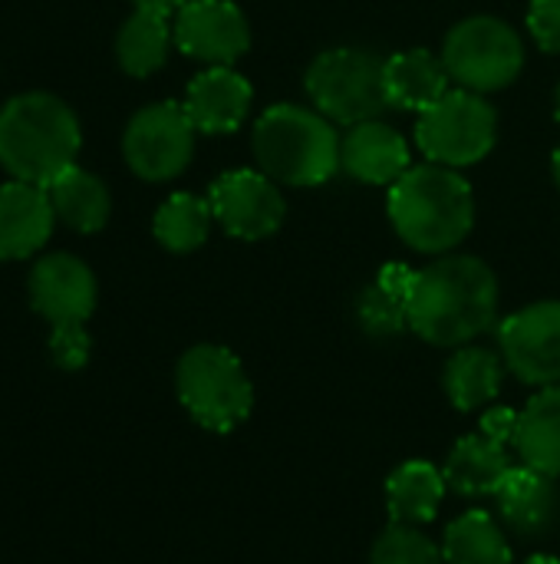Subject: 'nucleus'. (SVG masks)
Returning <instances> with one entry per match:
<instances>
[{
	"mask_svg": "<svg viewBox=\"0 0 560 564\" xmlns=\"http://www.w3.org/2000/svg\"><path fill=\"white\" fill-rule=\"evenodd\" d=\"M56 212L43 185L10 178L0 185V261L33 258L53 235Z\"/></svg>",
	"mask_w": 560,
	"mask_h": 564,
	"instance_id": "obj_14",
	"label": "nucleus"
},
{
	"mask_svg": "<svg viewBox=\"0 0 560 564\" xmlns=\"http://www.w3.org/2000/svg\"><path fill=\"white\" fill-rule=\"evenodd\" d=\"M340 165L366 185H393L413 169L406 139L380 119L350 126L340 145Z\"/></svg>",
	"mask_w": 560,
	"mask_h": 564,
	"instance_id": "obj_17",
	"label": "nucleus"
},
{
	"mask_svg": "<svg viewBox=\"0 0 560 564\" xmlns=\"http://www.w3.org/2000/svg\"><path fill=\"white\" fill-rule=\"evenodd\" d=\"M356 317H360V327L370 334V337H396L409 327V314H406V304L389 294L383 284H370L360 301H356Z\"/></svg>",
	"mask_w": 560,
	"mask_h": 564,
	"instance_id": "obj_28",
	"label": "nucleus"
},
{
	"mask_svg": "<svg viewBox=\"0 0 560 564\" xmlns=\"http://www.w3.org/2000/svg\"><path fill=\"white\" fill-rule=\"evenodd\" d=\"M175 46L208 66H231L251 46V26L231 0H185L175 10Z\"/></svg>",
	"mask_w": 560,
	"mask_h": 564,
	"instance_id": "obj_12",
	"label": "nucleus"
},
{
	"mask_svg": "<svg viewBox=\"0 0 560 564\" xmlns=\"http://www.w3.org/2000/svg\"><path fill=\"white\" fill-rule=\"evenodd\" d=\"M389 221L422 254H449L475 225L472 185L449 165H416L389 185Z\"/></svg>",
	"mask_w": 560,
	"mask_h": 564,
	"instance_id": "obj_2",
	"label": "nucleus"
},
{
	"mask_svg": "<svg viewBox=\"0 0 560 564\" xmlns=\"http://www.w3.org/2000/svg\"><path fill=\"white\" fill-rule=\"evenodd\" d=\"M370 564H446L442 549L432 545L416 525L393 522L373 545Z\"/></svg>",
	"mask_w": 560,
	"mask_h": 564,
	"instance_id": "obj_27",
	"label": "nucleus"
},
{
	"mask_svg": "<svg viewBox=\"0 0 560 564\" xmlns=\"http://www.w3.org/2000/svg\"><path fill=\"white\" fill-rule=\"evenodd\" d=\"M175 390L188 416L208 433H231L254 410L248 370L218 344H198L182 354L175 367Z\"/></svg>",
	"mask_w": 560,
	"mask_h": 564,
	"instance_id": "obj_5",
	"label": "nucleus"
},
{
	"mask_svg": "<svg viewBox=\"0 0 560 564\" xmlns=\"http://www.w3.org/2000/svg\"><path fill=\"white\" fill-rule=\"evenodd\" d=\"M135 7H145V10H162V13H172V10H178L185 0H132Z\"/></svg>",
	"mask_w": 560,
	"mask_h": 564,
	"instance_id": "obj_32",
	"label": "nucleus"
},
{
	"mask_svg": "<svg viewBox=\"0 0 560 564\" xmlns=\"http://www.w3.org/2000/svg\"><path fill=\"white\" fill-rule=\"evenodd\" d=\"M528 26L545 53H560V0H531Z\"/></svg>",
	"mask_w": 560,
	"mask_h": 564,
	"instance_id": "obj_30",
	"label": "nucleus"
},
{
	"mask_svg": "<svg viewBox=\"0 0 560 564\" xmlns=\"http://www.w3.org/2000/svg\"><path fill=\"white\" fill-rule=\"evenodd\" d=\"M498 522L515 535H545L558 525L560 492L554 476L531 466H515L495 492Z\"/></svg>",
	"mask_w": 560,
	"mask_h": 564,
	"instance_id": "obj_16",
	"label": "nucleus"
},
{
	"mask_svg": "<svg viewBox=\"0 0 560 564\" xmlns=\"http://www.w3.org/2000/svg\"><path fill=\"white\" fill-rule=\"evenodd\" d=\"M554 178H558V185H560V149L554 152Z\"/></svg>",
	"mask_w": 560,
	"mask_h": 564,
	"instance_id": "obj_34",
	"label": "nucleus"
},
{
	"mask_svg": "<svg viewBox=\"0 0 560 564\" xmlns=\"http://www.w3.org/2000/svg\"><path fill=\"white\" fill-rule=\"evenodd\" d=\"M79 145L76 112L50 93H23L0 109V165L20 182L46 188L76 165Z\"/></svg>",
	"mask_w": 560,
	"mask_h": 564,
	"instance_id": "obj_3",
	"label": "nucleus"
},
{
	"mask_svg": "<svg viewBox=\"0 0 560 564\" xmlns=\"http://www.w3.org/2000/svg\"><path fill=\"white\" fill-rule=\"evenodd\" d=\"M446 476L426 459H409L386 479V509L393 522L403 525H426L439 516L446 499Z\"/></svg>",
	"mask_w": 560,
	"mask_h": 564,
	"instance_id": "obj_21",
	"label": "nucleus"
},
{
	"mask_svg": "<svg viewBox=\"0 0 560 564\" xmlns=\"http://www.w3.org/2000/svg\"><path fill=\"white\" fill-rule=\"evenodd\" d=\"M195 126L182 102H152L139 109L122 135L129 169L145 182H168L182 175L195 152Z\"/></svg>",
	"mask_w": 560,
	"mask_h": 564,
	"instance_id": "obj_9",
	"label": "nucleus"
},
{
	"mask_svg": "<svg viewBox=\"0 0 560 564\" xmlns=\"http://www.w3.org/2000/svg\"><path fill=\"white\" fill-rule=\"evenodd\" d=\"M386 99L396 109L422 112L449 93V69L442 56L429 50H406L386 59Z\"/></svg>",
	"mask_w": 560,
	"mask_h": 564,
	"instance_id": "obj_19",
	"label": "nucleus"
},
{
	"mask_svg": "<svg viewBox=\"0 0 560 564\" xmlns=\"http://www.w3.org/2000/svg\"><path fill=\"white\" fill-rule=\"evenodd\" d=\"M525 564H560V558H554V555H531Z\"/></svg>",
	"mask_w": 560,
	"mask_h": 564,
	"instance_id": "obj_33",
	"label": "nucleus"
},
{
	"mask_svg": "<svg viewBox=\"0 0 560 564\" xmlns=\"http://www.w3.org/2000/svg\"><path fill=\"white\" fill-rule=\"evenodd\" d=\"M409 330L432 347H465L498 317V281L492 268L469 254H442L416 271L409 291Z\"/></svg>",
	"mask_w": 560,
	"mask_h": 564,
	"instance_id": "obj_1",
	"label": "nucleus"
},
{
	"mask_svg": "<svg viewBox=\"0 0 560 564\" xmlns=\"http://www.w3.org/2000/svg\"><path fill=\"white\" fill-rule=\"evenodd\" d=\"M211 218H215V212H211L208 198H198L191 192H175L155 212L152 231L162 248H168L175 254H188L208 241Z\"/></svg>",
	"mask_w": 560,
	"mask_h": 564,
	"instance_id": "obj_26",
	"label": "nucleus"
},
{
	"mask_svg": "<svg viewBox=\"0 0 560 564\" xmlns=\"http://www.w3.org/2000/svg\"><path fill=\"white\" fill-rule=\"evenodd\" d=\"M30 304L33 311L59 324H86L96 311V274L76 254H46L30 271Z\"/></svg>",
	"mask_w": 560,
	"mask_h": 564,
	"instance_id": "obj_13",
	"label": "nucleus"
},
{
	"mask_svg": "<svg viewBox=\"0 0 560 564\" xmlns=\"http://www.w3.org/2000/svg\"><path fill=\"white\" fill-rule=\"evenodd\" d=\"M518 453L525 466L560 479V383L538 390L521 410Z\"/></svg>",
	"mask_w": 560,
	"mask_h": 564,
	"instance_id": "obj_24",
	"label": "nucleus"
},
{
	"mask_svg": "<svg viewBox=\"0 0 560 564\" xmlns=\"http://www.w3.org/2000/svg\"><path fill=\"white\" fill-rule=\"evenodd\" d=\"M449 76L472 93H495L512 86L525 66V43L498 17H469L452 26L442 46Z\"/></svg>",
	"mask_w": 560,
	"mask_h": 564,
	"instance_id": "obj_8",
	"label": "nucleus"
},
{
	"mask_svg": "<svg viewBox=\"0 0 560 564\" xmlns=\"http://www.w3.org/2000/svg\"><path fill=\"white\" fill-rule=\"evenodd\" d=\"M554 116L560 119V86H558V96H554Z\"/></svg>",
	"mask_w": 560,
	"mask_h": 564,
	"instance_id": "obj_35",
	"label": "nucleus"
},
{
	"mask_svg": "<svg viewBox=\"0 0 560 564\" xmlns=\"http://www.w3.org/2000/svg\"><path fill=\"white\" fill-rule=\"evenodd\" d=\"M340 145L343 139L327 116L294 102L271 106L254 126V155L264 175L297 188L333 178L340 169Z\"/></svg>",
	"mask_w": 560,
	"mask_h": 564,
	"instance_id": "obj_4",
	"label": "nucleus"
},
{
	"mask_svg": "<svg viewBox=\"0 0 560 564\" xmlns=\"http://www.w3.org/2000/svg\"><path fill=\"white\" fill-rule=\"evenodd\" d=\"M251 102H254V89L238 69L208 66L205 73H198L188 83V93H185L182 106H185V112H188V119H191V126L198 132L228 135L244 122Z\"/></svg>",
	"mask_w": 560,
	"mask_h": 564,
	"instance_id": "obj_15",
	"label": "nucleus"
},
{
	"mask_svg": "<svg viewBox=\"0 0 560 564\" xmlns=\"http://www.w3.org/2000/svg\"><path fill=\"white\" fill-rule=\"evenodd\" d=\"M92 340L86 334V324H59L50 334V357L59 370H83L89 364Z\"/></svg>",
	"mask_w": 560,
	"mask_h": 564,
	"instance_id": "obj_29",
	"label": "nucleus"
},
{
	"mask_svg": "<svg viewBox=\"0 0 560 564\" xmlns=\"http://www.w3.org/2000/svg\"><path fill=\"white\" fill-rule=\"evenodd\" d=\"M518 430H521V413L512 410V406H492L485 416H482V433L495 443H502L505 449L508 446H518Z\"/></svg>",
	"mask_w": 560,
	"mask_h": 564,
	"instance_id": "obj_31",
	"label": "nucleus"
},
{
	"mask_svg": "<svg viewBox=\"0 0 560 564\" xmlns=\"http://www.w3.org/2000/svg\"><path fill=\"white\" fill-rule=\"evenodd\" d=\"M46 195L56 212V221H63L66 228L79 235H92L109 221V212H112L109 188L102 185V178H96L92 172L79 165H69L66 172H59L46 185Z\"/></svg>",
	"mask_w": 560,
	"mask_h": 564,
	"instance_id": "obj_22",
	"label": "nucleus"
},
{
	"mask_svg": "<svg viewBox=\"0 0 560 564\" xmlns=\"http://www.w3.org/2000/svg\"><path fill=\"white\" fill-rule=\"evenodd\" d=\"M446 564H512V545L505 539V525L488 512L459 516L442 539Z\"/></svg>",
	"mask_w": 560,
	"mask_h": 564,
	"instance_id": "obj_25",
	"label": "nucleus"
},
{
	"mask_svg": "<svg viewBox=\"0 0 560 564\" xmlns=\"http://www.w3.org/2000/svg\"><path fill=\"white\" fill-rule=\"evenodd\" d=\"M512 469H515L512 456L502 443L488 440L485 433H472L452 446L442 476L449 489L462 499H485V496L495 499V492L502 489Z\"/></svg>",
	"mask_w": 560,
	"mask_h": 564,
	"instance_id": "obj_18",
	"label": "nucleus"
},
{
	"mask_svg": "<svg viewBox=\"0 0 560 564\" xmlns=\"http://www.w3.org/2000/svg\"><path fill=\"white\" fill-rule=\"evenodd\" d=\"M498 116L482 93L472 89H449L439 102L419 112L416 122V145L426 152L429 162L465 169L482 162L495 149Z\"/></svg>",
	"mask_w": 560,
	"mask_h": 564,
	"instance_id": "obj_7",
	"label": "nucleus"
},
{
	"mask_svg": "<svg viewBox=\"0 0 560 564\" xmlns=\"http://www.w3.org/2000/svg\"><path fill=\"white\" fill-rule=\"evenodd\" d=\"M175 40V30L168 23V13L135 7V13L122 23L116 36V59L129 76H152L165 66L168 46Z\"/></svg>",
	"mask_w": 560,
	"mask_h": 564,
	"instance_id": "obj_23",
	"label": "nucleus"
},
{
	"mask_svg": "<svg viewBox=\"0 0 560 564\" xmlns=\"http://www.w3.org/2000/svg\"><path fill=\"white\" fill-rule=\"evenodd\" d=\"M505 367L528 387L560 383V301H538L498 327Z\"/></svg>",
	"mask_w": 560,
	"mask_h": 564,
	"instance_id": "obj_10",
	"label": "nucleus"
},
{
	"mask_svg": "<svg viewBox=\"0 0 560 564\" xmlns=\"http://www.w3.org/2000/svg\"><path fill=\"white\" fill-rule=\"evenodd\" d=\"M211 212L231 238L261 241L284 225V195L271 175L254 169L224 172L208 192Z\"/></svg>",
	"mask_w": 560,
	"mask_h": 564,
	"instance_id": "obj_11",
	"label": "nucleus"
},
{
	"mask_svg": "<svg viewBox=\"0 0 560 564\" xmlns=\"http://www.w3.org/2000/svg\"><path fill=\"white\" fill-rule=\"evenodd\" d=\"M505 383V360L488 347H459L446 364L442 387L455 410L472 413L488 406Z\"/></svg>",
	"mask_w": 560,
	"mask_h": 564,
	"instance_id": "obj_20",
	"label": "nucleus"
},
{
	"mask_svg": "<svg viewBox=\"0 0 560 564\" xmlns=\"http://www.w3.org/2000/svg\"><path fill=\"white\" fill-rule=\"evenodd\" d=\"M383 66L386 59L366 50L337 46L310 63L304 86L320 116H327L330 122L360 126L380 119V112L389 109Z\"/></svg>",
	"mask_w": 560,
	"mask_h": 564,
	"instance_id": "obj_6",
	"label": "nucleus"
}]
</instances>
